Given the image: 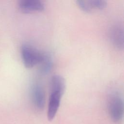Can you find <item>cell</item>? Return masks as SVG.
Segmentation results:
<instances>
[{
    "label": "cell",
    "instance_id": "obj_1",
    "mask_svg": "<svg viewBox=\"0 0 124 124\" xmlns=\"http://www.w3.org/2000/svg\"><path fill=\"white\" fill-rule=\"evenodd\" d=\"M21 54L24 66L31 68L40 64L43 59L44 52L29 44H24L21 47Z\"/></svg>",
    "mask_w": 124,
    "mask_h": 124
},
{
    "label": "cell",
    "instance_id": "obj_2",
    "mask_svg": "<svg viewBox=\"0 0 124 124\" xmlns=\"http://www.w3.org/2000/svg\"><path fill=\"white\" fill-rule=\"evenodd\" d=\"M108 109L111 119L115 122L120 121L124 113V103L123 99L118 93H112L109 97Z\"/></svg>",
    "mask_w": 124,
    "mask_h": 124
},
{
    "label": "cell",
    "instance_id": "obj_3",
    "mask_svg": "<svg viewBox=\"0 0 124 124\" xmlns=\"http://www.w3.org/2000/svg\"><path fill=\"white\" fill-rule=\"evenodd\" d=\"M31 98L33 105L38 109L44 108L45 104V93L42 86L34 84L31 88Z\"/></svg>",
    "mask_w": 124,
    "mask_h": 124
},
{
    "label": "cell",
    "instance_id": "obj_4",
    "mask_svg": "<svg viewBox=\"0 0 124 124\" xmlns=\"http://www.w3.org/2000/svg\"><path fill=\"white\" fill-rule=\"evenodd\" d=\"M20 9L25 13L41 12L44 10V3L40 0H20L18 2Z\"/></svg>",
    "mask_w": 124,
    "mask_h": 124
},
{
    "label": "cell",
    "instance_id": "obj_5",
    "mask_svg": "<svg viewBox=\"0 0 124 124\" xmlns=\"http://www.w3.org/2000/svg\"><path fill=\"white\" fill-rule=\"evenodd\" d=\"M63 94L58 92H50L47 110V118L51 121L55 117L60 105Z\"/></svg>",
    "mask_w": 124,
    "mask_h": 124
},
{
    "label": "cell",
    "instance_id": "obj_6",
    "mask_svg": "<svg viewBox=\"0 0 124 124\" xmlns=\"http://www.w3.org/2000/svg\"><path fill=\"white\" fill-rule=\"evenodd\" d=\"M109 38L113 45L119 49L124 48V30L119 25L112 26L109 31Z\"/></svg>",
    "mask_w": 124,
    "mask_h": 124
},
{
    "label": "cell",
    "instance_id": "obj_7",
    "mask_svg": "<svg viewBox=\"0 0 124 124\" xmlns=\"http://www.w3.org/2000/svg\"><path fill=\"white\" fill-rule=\"evenodd\" d=\"M65 81L60 75H53L50 80V92H58L62 94L65 90Z\"/></svg>",
    "mask_w": 124,
    "mask_h": 124
},
{
    "label": "cell",
    "instance_id": "obj_8",
    "mask_svg": "<svg viewBox=\"0 0 124 124\" xmlns=\"http://www.w3.org/2000/svg\"><path fill=\"white\" fill-rule=\"evenodd\" d=\"M39 64V72L41 75H46L49 73L53 67V61L51 56L44 52L43 59Z\"/></svg>",
    "mask_w": 124,
    "mask_h": 124
},
{
    "label": "cell",
    "instance_id": "obj_9",
    "mask_svg": "<svg viewBox=\"0 0 124 124\" xmlns=\"http://www.w3.org/2000/svg\"><path fill=\"white\" fill-rule=\"evenodd\" d=\"M88 2L92 10L93 9L102 10L105 8L107 5V1L102 0H88Z\"/></svg>",
    "mask_w": 124,
    "mask_h": 124
},
{
    "label": "cell",
    "instance_id": "obj_10",
    "mask_svg": "<svg viewBox=\"0 0 124 124\" xmlns=\"http://www.w3.org/2000/svg\"><path fill=\"white\" fill-rule=\"evenodd\" d=\"M76 3L79 8L83 11L86 13H90L92 12V9H91L88 0H77Z\"/></svg>",
    "mask_w": 124,
    "mask_h": 124
}]
</instances>
